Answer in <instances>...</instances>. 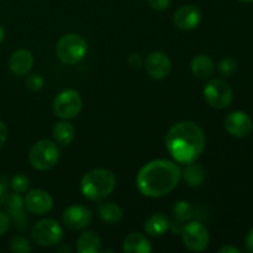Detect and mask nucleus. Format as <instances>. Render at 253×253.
I'll return each mask as SVG.
<instances>
[{"label": "nucleus", "instance_id": "obj_1", "mask_svg": "<svg viewBox=\"0 0 253 253\" xmlns=\"http://www.w3.org/2000/svg\"><path fill=\"white\" fill-rule=\"evenodd\" d=\"M182 179V169L173 161L155 160L143 166L136 177V188L147 198L169 194Z\"/></svg>", "mask_w": 253, "mask_h": 253}, {"label": "nucleus", "instance_id": "obj_2", "mask_svg": "<svg viewBox=\"0 0 253 253\" xmlns=\"http://www.w3.org/2000/svg\"><path fill=\"white\" fill-rule=\"evenodd\" d=\"M205 133L193 121L174 124L166 135V147L173 160L180 165L195 162L205 148Z\"/></svg>", "mask_w": 253, "mask_h": 253}, {"label": "nucleus", "instance_id": "obj_3", "mask_svg": "<svg viewBox=\"0 0 253 253\" xmlns=\"http://www.w3.org/2000/svg\"><path fill=\"white\" fill-rule=\"evenodd\" d=\"M116 187V177L110 169L95 168L83 175L81 180V192L84 198L91 202L106 199Z\"/></svg>", "mask_w": 253, "mask_h": 253}, {"label": "nucleus", "instance_id": "obj_4", "mask_svg": "<svg viewBox=\"0 0 253 253\" xmlns=\"http://www.w3.org/2000/svg\"><path fill=\"white\" fill-rule=\"evenodd\" d=\"M56 53L62 63L77 64L88 53V43L78 34L63 35L57 42Z\"/></svg>", "mask_w": 253, "mask_h": 253}, {"label": "nucleus", "instance_id": "obj_5", "mask_svg": "<svg viewBox=\"0 0 253 253\" xmlns=\"http://www.w3.org/2000/svg\"><path fill=\"white\" fill-rule=\"evenodd\" d=\"M29 161L36 170L52 169L59 161V148L51 140H40L31 147Z\"/></svg>", "mask_w": 253, "mask_h": 253}, {"label": "nucleus", "instance_id": "obj_6", "mask_svg": "<svg viewBox=\"0 0 253 253\" xmlns=\"http://www.w3.org/2000/svg\"><path fill=\"white\" fill-rule=\"evenodd\" d=\"M31 239L41 247H52L63 239V229L53 219H43L37 221L31 229Z\"/></svg>", "mask_w": 253, "mask_h": 253}, {"label": "nucleus", "instance_id": "obj_7", "mask_svg": "<svg viewBox=\"0 0 253 253\" xmlns=\"http://www.w3.org/2000/svg\"><path fill=\"white\" fill-rule=\"evenodd\" d=\"M83 108V100L82 96L79 95L78 91L73 89H67V90L61 91L58 95L54 98L53 113L57 118L62 120H69L79 115Z\"/></svg>", "mask_w": 253, "mask_h": 253}, {"label": "nucleus", "instance_id": "obj_8", "mask_svg": "<svg viewBox=\"0 0 253 253\" xmlns=\"http://www.w3.org/2000/svg\"><path fill=\"white\" fill-rule=\"evenodd\" d=\"M184 246L192 252H203L208 249L210 241L209 231L199 221H189L180 231Z\"/></svg>", "mask_w": 253, "mask_h": 253}, {"label": "nucleus", "instance_id": "obj_9", "mask_svg": "<svg viewBox=\"0 0 253 253\" xmlns=\"http://www.w3.org/2000/svg\"><path fill=\"white\" fill-rule=\"evenodd\" d=\"M204 98L207 103L214 109H225L232 103L234 91L229 83L222 79H214L204 88Z\"/></svg>", "mask_w": 253, "mask_h": 253}, {"label": "nucleus", "instance_id": "obj_10", "mask_svg": "<svg viewBox=\"0 0 253 253\" xmlns=\"http://www.w3.org/2000/svg\"><path fill=\"white\" fill-rule=\"evenodd\" d=\"M62 221H63L64 226L68 227L69 230L78 231V230L86 229L91 224L93 214H91L90 209L84 205H71L62 214Z\"/></svg>", "mask_w": 253, "mask_h": 253}, {"label": "nucleus", "instance_id": "obj_11", "mask_svg": "<svg viewBox=\"0 0 253 253\" xmlns=\"http://www.w3.org/2000/svg\"><path fill=\"white\" fill-rule=\"evenodd\" d=\"M225 130L235 137H246L253 130V121L249 114L244 111H232L225 118Z\"/></svg>", "mask_w": 253, "mask_h": 253}, {"label": "nucleus", "instance_id": "obj_12", "mask_svg": "<svg viewBox=\"0 0 253 253\" xmlns=\"http://www.w3.org/2000/svg\"><path fill=\"white\" fill-rule=\"evenodd\" d=\"M145 68L151 78L155 81H162L169 76L172 63L167 54L161 51H155L151 52L146 58Z\"/></svg>", "mask_w": 253, "mask_h": 253}, {"label": "nucleus", "instance_id": "obj_13", "mask_svg": "<svg viewBox=\"0 0 253 253\" xmlns=\"http://www.w3.org/2000/svg\"><path fill=\"white\" fill-rule=\"evenodd\" d=\"M25 208L34 215H44L53 208L51 194L43 189H31L25 195Z\"/></svg>", "mask_w": 253, "mask_h": 253}, {"label": "nucleus", "instance_id": "obj_14", "mask_svg": "<svg viewBox=\"0 0 253 253\" xmlns=\"http://www.w3.org/2000/svg\"><path fill=\"white\" fill-rule=\"evenodd\" d=\"M202 21V12L194 5H183L178 7L173 15V22L175 26L184 31H190L198 27Z\"/></svg>", "mask_w": 253, "mask_h": 253}, {"label": "nucleus", "instance_id": "obj_15", "mask_svg": "<svg viewBox=\"0 0 253 253\" xmlns=\"http://www.w3.org/2000/svg\"><path fill=\"white\" fill-rule=\"evenodd\" d=\"M34 66V56L29 49H17L10 56L9 68L15 76L24 77L30 73Z\"/></svg>", "mask_w": 253, "mask_h": 253}, {"label": "nucleus", "instance_id": "obj_16", "mask_svg": "<svg viewBox=\"0 0 253 253\" xmlns=\"http://www.w3.org/2000/svg\"><path fill=\"white\" fill-rule=\"evenodd\" d=\"M7 209H9V216L10 220L12 219L15 226L19 227V229H25L27 226V220L26 215H25V203L22 200V198L20 197L19 193H15V194L7 195L6 202Z\"/></svg>", "mask_w": 253, "mask_h": 253}, {"label": "nucleus", "instance_id": "obj_17", "mask_svg": "<svg viewBox=\"0 0 253 253\" xmlns=\"http://www.w3.org/2000/svg\"><path fill=\"white\" fill-rule=\"evenodd\" d=\"M123 251L126 253H151L152 245L141 232H131L124 240Z\"/></svg>", "mask_w": 253, "mask_h": 253}, {"label": "nucleus", "instance_id": "obj_18", "mask_svg": "<svg viewBox=\"0 0 253 253\" xmlns=\"http://www.w3.org/2000/svg\"><path fill=\"white\" fill-rule=\"evenodd\" d=\"M145 231L146 234L153 237L163 236L166 232L169 230L170 227V220L167 215L162 214V212H157L148 217L145 221Z\"/></svg>", "mask_w": 253, "mask_h": 253}, {"label": "nucleus", "instance_id": "obj_19", "mask_svg": "<svg viewBox=\"0 0 253 253\" xmlns=\"http://www.w3.org/2000/svg\"><path fill=\"white\" fill-rule=\"evenodd\" d=\"M190 69L197 78L208 79L214 73L215 63L208 54H198L190 62Z\"/></svg>", "mask_w": 253, "mask_h": 253}, {"label": "nucleus", "instance_id": "obj_20", "mask_svg": "<svg viewBox=\"0 0 253 253\" xmlns=\"http://www.w3.org/2000/svg\"><path fill=\"white\" fill-rule=\"evenodd\" d=\"M77 251L79 253L101 252V240L94 231H84L77 240Z\"/></svg>", "mask_w": 253, "mask_h": 253}, {"label": "nucleus", "instance_id": "obj_21", "mask_svg": "<svg viewBox=\"0 0 253 253\" xmlns=\"http://www.w3.org/2000/svg\"><path fill=\"white\" fill-rule=\"evenodd\" d=\"M52 135H53L54 141L61 146H68L71 145L76 137V130H74L73 125L69 124L68 121H59L53 126L52 130Z\"/></svg>", "mask_w": 253, "mask_h": 253}, {"label": "nucleus", "instance_id": "obj_22", "mask_svg": "<svg viewBox=\"0 0 253 253\" xmlns=\"http://www.w3.org/2000/svg\"><path fill=\"white\" fill-rule=\"evenodd\" d=\"M182 178L189 187L197 188L203 184L205 179V170L200 165H198L197 161L185 165V168L182 172Z\"/></svg>", "mask_w": 253, "mask_h": 253}, {"label": "nucleus", "instance_id": "obj_23", "mask_svg": "<svg viewBox=\"0 0 253 253\" xmlns=\"http://www.w3.org/2000/svg\"><path fill=\"white\" fill-rule=\"evenodd\" d=\"M99 217L108 225H115L123 220V210L115 203H101L98 208Z\"/></svg>", "mask_w": 253, "mask_h": 253}, {"label": "nucleus", "instance_id": "obj_24", "mask_svg": "<svg viewBox=\"0 0 253 253\" xmlns=\"http://www.w3.org/2000/svg\"><path fill=\"white\" fill-rule=\"evenodd\" d=\"M173 215H174L175 222L185 225V222H189L194 216V209L190 203L185 202V200H179L173 207Z\"/></svg>", "mask_w": 253, "mask_h": 253}, {"label": "nucleus", "instance_id": "obj_25", "mask_svg": "<svg viewBox=\"0 0 253 253\" xmlns=\"http://www.w3.org/2000/svg\"><path fill=\"white\" fill-rule=\"evenodd\" d=\"M9 249L10 251L15 253H29L31 252V244L25 236L16 235L10 240Z\"/></svg>", "mask_w": 253, "mask_h": 253}, {"label": "nucleus", "instance_id": "obj_26", "mask_svg": "<svg viewBox=\"0 0 253 253\" xmlns=\"http://www.w3.org/2000/svg\"><path fill=\"white\" fill-rule=\"evenodd\" d=\"M12 190L15 193H19V194H22V193H26L27 189L30 187V179L25 174H16L12 177L11 182Z\"/></svg>", "mask_w": 253, "mask_h": 253}, {"label": "nucleus", "instance_id": "obj_27", "mask_svg": "<svg viewBox=\"0 0 253 253\" xmlns=\"http://www.w3.org/2000/svg\"><path fill=\"white\" fill-rule=\"evenodd\" d=\"M217 69H219V72L221 76L231 77L232 74L236 72L237 63L235 59L226 57V58H222L221 61L219 62V64H217Z\"/></svg>", "mask_w": 253, "mask_h": 253}, {"label": "nucleus", "instance_id": "obj_28", "mask_svg": "<svg viewBox=\"0 0 253 253\" xmlns=\"http://www.w3.org/2000/svg\"><path fill=\"white\" fill-rule=\"evenodd\" d=\"M25 83L31 91H40L44 86V79L41 74H30Z\"/></svg>", "mask_w": 253, "mask_h": 253}, {"label": "nucleus", "instance_id": "obj_29", "mask_svg": "<svg viewBox=\"0 0 253 253\" xmlns=\"http://www.w3.org/2000/svg\"><path fill=\"white\" fill-rule=\"evenodd\" d=\"M147 2L152 10H156V11H163V10L169 7L170 0H147Z\"/></svg>", "mask_w": 253, "mask_h": 253}, {"label": "nucleus", "instance_id": "obj_30", "mask_svg": "<svg viewBox=\"0 0 253 253\" xmlns=\"http://www.w3.org/2000/svg\"><path fill=\"white\" fill-rule=\"evenodd\" d=\"M10 216L6 212L0 210V236H4L10 227Z\"/></svg>", "mask_w": 253, "mask_h": 253}, {"label": "nucleus", "instance_id": "obj_31", "mask_svg": "<svg viewBox=\"0 0 253 253\" xmlns=\"http://www.w3.org/2000/svg\"><path fill=\"white\" fill-rule=\"evenodd\" d=\"M127 63L131 68L138 69L143 66V58L138 53H131L127 58Z\"/></svg>", "mask_w": 253, "mask_h": 253}, {"label": "nucleus", "instance_id": "obj_32", "mask_svg": "<svg viewBox=\"0 0 253 253\" xmlns=\"http://www.w3.org/2000/svg\"><path fill=\"white\" fill-rule=\"evenodd\" d=\"M7 135H9V131H7L6 125L2 121H0V148H2V146L6 143Z\"/></svg>", "mask_w": 253, "mask_h": 253}, {"label": "nucleus", "instance_id": "obj_33", "mask_svg": "<svg viewBox=\"0 0 253 253\" xmlns=\"http://www.w3.org/2000/svg\"><path fill=\"white\" fill-rule=\"evenodd\" d=\"M245 247L249 252L253 253V227L249 231V234L246 235V239H245Z\"/></svg>", "mask_w": 253, "mask_h": 253}, {"label": "nucleus", "instance_id": "obj_34", "mask_svg": "<svg viewBox=\"0 0 253 253\" xmlns=\"http://www.w3.org/2000/svg\"><path fill=\"white\" fill-rule=\"evenodd\" d=\"M7 188L4 183H0V207L6 202V198H7Z\"/></svg>", "mask_w": 253, "mask_h": 253}, {"label": "nucleus", "instance_id": "obj_35", "mask_svg": "<svg viewBox=\"0 0 253 253\" xmlns=\"http://www.w3.org/2000/svg\"><path fill=\"white\" fill-rule=\"evenodd\" d=\"M219 253H241V250L235 246H231V245H226V246L221 247L219 250Z\"/></svg>", "mask_w": 253, "mask_h": 253}, {"label": "nucleus", "instance_id": "obj_36", "mask_svg": "<svg viewBox=\"0 0 253 253\" xmlns=\"http://www.w3.org/2000/svg\"><path fill=\"white\" fill-rule=\"evenodd\" d=\"M4 39H5V31H4V29H2L1 25H0V43L4 41Z\"/></svg>", "mask_w": 253, "mask_h": 253}, {"label": "nucleus", "instance_id": "obj_37", "mask_svg": "<svg viewBox=\"0 0 253 253\" xmlns=\"http://www.w3.org/2000/svg\"><path fill=\"white\" fill-rule=\"evenodd\" d=\"M241 2H253V0H239Z\"/></svg>", "mask_w": 253, "mask_h": 253}]
</instances>
